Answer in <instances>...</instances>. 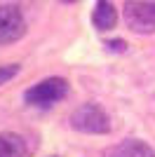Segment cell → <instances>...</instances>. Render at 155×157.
I'll use <instances>...</instances> for the list:
<instances>
[{"label": "cell", "mask_w": 155, "mask_h": 157, "mask_svg": "<svg viewBox=\"0 0 155 157\" xmlns=\"http://www.w3.org/2000/svg\"><path fill=\"white\" fill-rule=\"evenodd\" d=\"M26 19L17 5H0V47L24 38Z\"/></svg>", "instance_id": "cell-4"}, {"label": "cell", "mask_w": 155, "mask_h": 157, "mask_svg": "<svg viewBox=\"0 0 155 157\" xmlns=\"http://www.w3.org/2000/svg\"><path fill=\"white\" fill-rule=\"evenodd\" d=\"M125 24L136 35L155 33V2L150 0H127L125 2Z\"/></svg>", "instance_id": "cell-2"}, {"label": "cell", "mask_w": 155, "mask_h": 157, "mask_svg": "<svg viewBox=\"0 0 155 157\" xmlns=\"http://www.w3.org/2000/svg\"><path fill=\"white\" fill-rule=\"evenodd\" d=\"M66 94H68V82L64 78H45L38 85H33L31 89H26L24 101L28 105L47 108V105H54L57 101H61Z\"/></svg>", "instance_id": "cell-3"}, {"label": "cell", "mask_w": 155, "mask_h": 157, "mask_svg": "<svg viewBox=\"0 0 155 157\" xmlns=\"http://www.w3.org/2000/svg\"><path fill=\"white\" fill-rule=\"evenodd\" d=\"M68 124L75 131H80V134H97V136H101V134H108L110 131V117L101 105L82 103L71 113Z\"/></svg>", "instance_id": "cell-1"}, {"label": "cell", "mask_w": 155, "mask_h": 157, "mask_svg": "<svg viewBox=\"0 0 155 157\" xmlns=\"http://www.w3.org/2000/svg\"><path fill=\"white\" fill-rule=\"evenodd\" d=\"M26 155V141L19 134L2 131L0 134V157H24Z\"/></svg>", "instance_id": "cell-7"}, {"label": "cell", "mask_w": 155, "mask_h": 157, "mask_svg": "<svg viewBox=\"0 0 155 157\" xmlns=\"http://www.w3.org/2000/svg\"><path fill=\"white\" fill-rule=\"evenodd\" d=\"M19 73V63H10V66H0V87L7 85L12 78H17Z\"/></svg>", "instance_id": "cell-8"}, {"label": "cell", "mask_w": 155, "mask_h": 157, "mask_svg": "<svg viewBox=\"0 0 155 157\" xmlns=\"http://www.w3.org/2000/svg\"><path fill=\"white\" fill-rule=\"evenodd\" d=\"M64 2H78V0H64Z\"/></svg>", "instance_id": "cell-9"}, {"label": "cell", "mask_w": 155, "mask_h": 157, "mask_svg": "<svg viewBox=\"0 0 155 157\" xmlns=\"http://www.w3.org/2000/svg\"><path fill=\"white\" fill-rule=\"evenodd\" d=\"M108 157H155V150L139 138H127L122 143H117Z\"/></svg>", "instance_id": "cell-6"}, {"label": "cell", "mask_w": 155, "mask_h": 157, "mask_svg": "<svg viewBox=\"0 0 155 157\" xmlns=\"http://www.w3.org/2000/svg\"><path fill=\"white\" fill-rule=\"evenodd\" d=\"M92 24L99 31H110L117 24V10L110 0H97L94 12H92Z\"/></svg>", "instance_id": "cell-5"}]
</instances>
